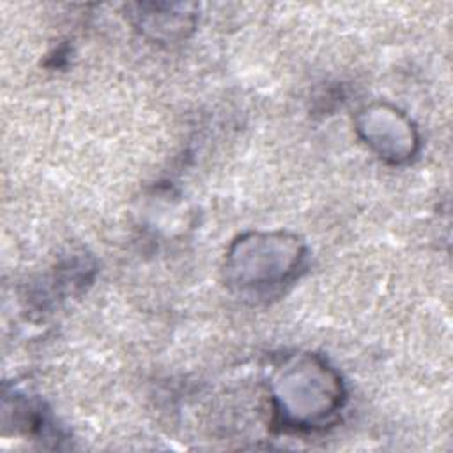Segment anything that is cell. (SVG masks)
I'll return each mask as SVG.
<instances>
[{
	"mask_svg": "<svg viewBox=\"0 0 453 453\" xmlns=\"http://www.w3.org/2000/svg\"><path fill=\"white\" fill-rule=\"evenodd\" d=\"M274 407L281 426L322 428L342 407V382L317 357L303 356L281 366L274 379Z\"/></svg>",
	"mask_w": 453,
	"mask_h": 453,
	"instance_id": "obj_1",
	"label": "cell"
},
{
	"mask_svg": "<svg viewBox=\"0 0 453 453\" xmlns=\"http://www.w3.org/2000/svg\"><path fill=\"white\" fill-rule=\"evenodd\" d=\"M303 246L287 234H251L230 251L228 276L241 290H267L285 283L299 267Z\"/></svg>",
	"mask_w": 453,
	"mask_h": 453,
	"instance_id": "obj_2",
	"label": "cell"
},
{
	"mask_svg": "<svg viewBox=\"0 0 453 453\" xmlns=\"http://www.w3.org/2000/svg\"><path fill=\"white\" fill-rule=\"evenodd\" d=\"M357 129L380 157L393 163L412 157L418 147V134L411 120L388 106L366 108L359 115Z\"/></svg>",
	"mask_w": 453,
	"mask_h": 453,
	"instance_id": "obj_3",
	"label": "cell"
}]
</instances>
